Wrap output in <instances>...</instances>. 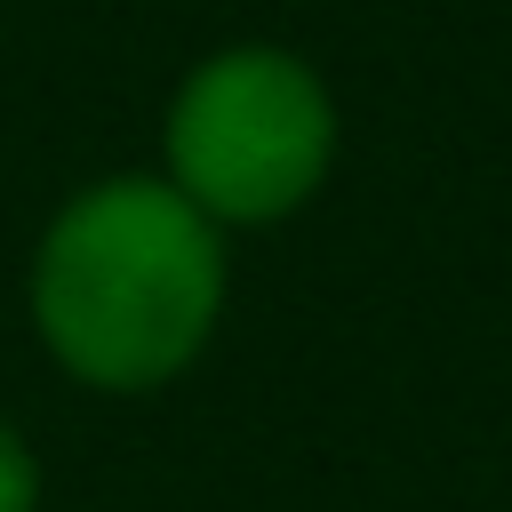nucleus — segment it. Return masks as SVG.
<instances>
[{
  "mask_svg": "<svg viewBox=\"0 0 512 512\" xmlns=\"http://www.w3.org/2000/svg\"><path fill=\"white\" fill-rule=\"evenodd\" d=\"M224 232L168 176L80 184L32 248V328L48 360L88 392L176 384L224 320Z\"/></svg>",
  "mask_w": 512,
  "mask_h": 512,
  "instance_id": "nucleus-1",
  "label": "nucleus"
},
{
  "mask_svg": "<svg viewBox=\"0 0 512 512\" xmlns=\"http://www.w3.org/2000/svg\"><path fill=\"white\" fill-rule=\"evenodd\" d=\"M336 136V96L296 48L232 40L176 80L160 120V176L216 232H248L296 216L328 184Z\"/></svg>",
  "mask_w": 512,
  "mask_h": 512,
  "instance_id": "nucleus-2",
  "label": "nucleus"
},
{
  "mask_svg": "<svg viewBox=\"0 0 512 512\" xmlns=\"http://www.w3.org/2000/svg\"><path fill=\"white\" fill-rule=\"evenodd\" d=\"M40 504V456H32V440L0 416V512H32Z\"/></svg>",
  "mask_w": 512,
  "mask_h": 512,
  "instance_id": "nucleus-3",
  "label": "nucleus"
}]
</instances>
